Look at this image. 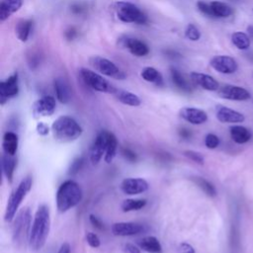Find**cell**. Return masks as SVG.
Returning a JSON list of instances; mask_svg holds the SVG:
<instances>
[{"label":"cell","instance_id":"cell-3","mask_svg":"<svg viewBox=\"0 0 253 253\" xmlns=\"http://www.w3.org/2000/svg\"><path fill=\"white\" fill-rule=\"evenodd\" d=\"M52 132L56 141L70 142L76 141L83 133L81 126L69 116L58 117L52 125Z\"/></svg>","mask_w":253,"mask_h":253},{"label":"cell","instance_id":"cell-7","mask_svg":"<svg viewBox=\"0 0 253 253\" xmlns=\"http://www.w3.org/2000/svg\"><path fill=\"white\" fill-rule=\"evenodd\" d=\"M80 77L82 78L83 82L86 84L88 87L91 89L101 92V93H108V94H114L117 90L116 87H114L112 84L106 80L101 74L87 69V68H81L79 70Z\"/></svg>","mask_w":253,"mask_h":253},{"label":"cell","instance_id":"cell-47","mask_svg":"<svg viewBox=\"0 0 253 253\" xmlns=\"http://www.w3.org/2000/svg\"><path fill=\"white\" fill-rule=\"evenodd\" d=\"M85 10H86L85 6L82 5L81 3H74L73 5H71V12L73 14H76V15L82 14Z\"/></svg>","mask_w":253,"mask_h":253},{"label":"cell","instance_id":"cell-14","mask_svg":"<svg viewBox=\"0 0 253 253\" xmlns=\"http://www.w3.org/2000/svg\"><path fill=\"white\" fill-rule=\"evenodd\" d=\"M149 188L147 181L143 178H126L121 183V190L124 194L134 196L146 192Z\"/></svg>","mask_w":253,"mask_h":253},{"label":"cell","instance_id":"cell-12","mask_svg":"<svg viewBox=\"0 0 253 253\" xmlns=\"http://www.w3.org/2000/svg\"><path fill=\"white\" fill-rule=\"evenodd\" d=\"M219 95L224 99L231 101H246L251 97L249 91L245 88L230 84L220 87Z\"/></svg>","mask_w":253,"mask_h":253},{"label":"cell","instance_id":"cell-46","mask_svg":"<svg viewBox=\"0 0 253 253\" xmlns=\"http://www.w3.org/2000/svg\"><path fill=\"white\" fill-rule=\"evenodd\" d=\"M89 221H90V223L92 224V225H94L96 228H98V229H100V230L104 229V225L102 224V222H101L96 216L90 215V216H89Z\"/></svg>","mask_w":253,"mask_h":253},{"label":"cell","instance_id":"cell-19","mask_svg":"<svg viewBox=\"0 0 253 253\" xmlns=\"http://www.w3.org/2000/svg\"><path fill=\"white\" fill-rule=\"evenodd\" d=\"M121 41H122V45L125 48H127L133 56L141 57V56H145L149 54L148 46L144 42H142L137 38L125 37Z\"/></svg>","mask_w":253,"mask_h":253},{"label":"cell","instance_id":"cell-26","mask_svg":"<svg viewBox=\"0 0 253 253\" xmlns=\"http://www.w3.org/2000/svg\"><path fill=\"white\" fill-rule=\"evenodd\" d=\"M139 246L146 253H161L162 246L155 236H145L139 241Z\"/></svg>","mask_w":253,"mask_h":253},{"label":"cell","instance_id":"cell-41","mask_svg":"<svg viewBox=\"0 0 253 253\" xmlns=\"http://www.w3.org/2000/svg\"><path fill=\"white\" fill-rule=\"evenodd\" d=\"M121 152H122L123 156H124L127 160H129V161H131V162H136L137 159H138L137 154H136L132 149H130V148H128V147H123V148L121 149Z\"/></svg>","mask_w":253,"mask_h":253},{"label":"cell","instance_id":"cell-21","mask_svg":"<svg viewBox=\"0 0 253 253\" xmlns=\"http://www.w3.org/2000/svg\"><path fill=\"white\" fill-rule=\"evenodd\" d=\"M23 0H1L0 3V21H6L11 15L20 10Z\"/></svg>","mask_w":253,"mask_h":253},{"label":"cell","instance_id":"cell-35","mask_svg":"<svg viewBox=\"0 0 253 253\" xmlns=\"http://www.w3.org/2000/svg\"><path fill=\"white\" fill-rule=\"evenodd\" d=\"M185 37L192 42H197L201 38V32L194 24H188L185 29Z\"/></svg>","mask_w":253,"mask_h":253},{"label":"cell","instance_id":"cell-50","mask_svg":"<svg viewBox=\"0 0 253 253\" xmlns=\"http://www.w3.org/2000/svg\"><path fill=\"white\" fill-rule=\"evenodd\" d=\"M168 57H171V58H177V57H181V55L173 50H167L163 52Z\"/></svg>","mask_w":253,"mask_h":253},{"label":"cell","instance_id":"cell-24","mask_svg":"<svg viewBox=\"0 0 253 253\" xmlns=\"http://www.w3.org/2000/svg\"><path fill=\"white\" fill-rule=\"evenodd\" d=\"M113 95L117 98V100L119 102H121L122 104L127 105V106L138 107L141 104V98L137 94H135L133 92H130V91H127V90L117 89L116 92Z\"/></svg>","mask_w":253,"mask_h":253},{"label":"cell","instance_id":"cell-18","mask_svg":"<svg viewBox=\"0 0 253 253\" xmlns=\"http://www.w3.org/2000/svg\"><path fill=\"white\" fill-rule=\"evenodd\" d=\"M54 88L56 99L61 104H67L72 97V90L69 82L63 77H56L54 80Z\"/></svg>","mask_w":253,"mask_h":253},{"label":"cell","instance_id":"cell-38","mask_svg":"<svg viewBox=\"0 0 253 253\" xmlns=\"http://www.w3.org/2000/svg\"><path fill=\"white\" fill-rule=\"evenodd\" d=\"M184 155L186 157H188L190 160L194 161L195 163L203 165L204 162H205V158L200 152H197V151H194V150H185Z\"/></svg>","mask_w":253,"mask_h":253},{"label":"cell","instance_id":"cell-27","mask_svg":"<svg viewBox=\"0 0 253 253\" xmlns=\"http://www.w3.org/2000/svg\"><path fill=\"white\" fill-rule=\"evenodd\" d=\"M32 28H33V20L22 19L18 21V23L15 26V33L17 38L23 43L27 42L30 37Z\"/></svg>","mask_w":253,"mask_h":253},{"label":"cell","instance_id":"cell-6","mask_svg":"<svg viewBox=\"0 0 253 253\" xmlns=\"http://www.w3.org/2000/svg\"><path fill=\"white\" fill-rule=\"evenodd\" d=\"M118 19L124 23H136L143 25L147 22L146 14L136 4L128 1H119L115 4Z\"/></svg>","mask_w":253,"mask_h":253},{"label":"cell","instance_id":"cell-23","mask_svg":"<svg viewBox=\"0 0 253 253\" xmlns=\"http://www.w3.org/2000/svg\"><path fill=\"white\" fill-rule=\"evenodd\" d=\"M18 144H19V139L16 133L9 131L4 134L3 141H2V147H3L4 153L15 156L18 149Z\"/></svg>","mask_w":253,"mask_h":253},{"label":"cell","instance_id":"cell-49","mask_svg":"<svg viewBox=\"0 0 253 253\" xmlns=\"http://www.w3.org/2000/svg\"><path fill=\"white\" fill-rule=\"evenodd\" d=\"M57 253H71V248L68 242H64L60 245Z\"/></svg>","mask_w":253,"mask_h":253},{"label":"cell","instance_id":"cell-32","mask_svg":"<svg viewBox=\"0 0 253 253\" xmlns=\"http://www.w3.org/2000/svg\"><path fill=\"white\" fill-rule=\"evenodd\" d=\"M146 206V200L144 199H127L121 204V209L125 213L140 211Z\"/></svg>","mask_w":253,"mask_h":253},{"label":"cell","instance_id":"cell-2","mask_svg":"<svg viewBox=\"0 0 253 253\" xmlns=\"http://www.w3.org/2000/svg\"><path fill=\"white\" fill-rule=\"evenodd\" d=\"M83 198V191L81 186L73 181H64L57 189L56 195V202L57 211L61 214L68 212L72 208L76 207Z\"/></svg>","mask_w":253,"mask_h":253},{"label":"cell","instance_id":"cell-42","mask_svg":"<svg viewBox=\"0 0 253 253\" xmlns=\"http://www.w3.org/2000/svg\"><path fill=\"white\" fill-rule=\"evenodd\" d=\"M83 163L82 158H77L76 160H74L70 166V169H69V173L70 174H74L76 172H78V170L81 168V165Z\"/></svg>","mask_w":253,"mask_h":253},{"label":"cell","instance_id":"cell-17","mask_svg":"<svg viewBox=\"0 0 253 253\" xmlns=\"http://www.w3.org/2000/svg\"><path fill=\"white\" fill-rule=\"evenodd\" d=\"M179 115L184 121L192 125H203L208 121L207 113L202 109H198L194 107L182 108L179 111Z\"/></svg>","mask_w":253,"mask_h":253},{"label":"cell","instance_id":"cell-40","mask_svg":"<svg viewBox=\"0 0 253 253\" xmlns=\"http://www.w3.org/2000/svg\"><path fill=\"white\" fill-rule=\"evenodd\" d=\"M40 55L39 54H35L32 53V55H30L28 56V64L30 66L31 69H36L39 64H40Z\"/></svg>","mask_w":253,"mask_h":253},{"label":"cell","instance_id":"cell-31","mask_svg":"<svg viewBox=\"0 0 253 253\" xmlns=\"http://www.w3.org/2000/svg\"><path fill=\"white\" fill-rule=\"evenodd\" d=\"M117 150H118L117 138L113 133H109L106 152L104 155V160L106 163H111L114 160V158L116 157V154H117Z\"/></svg>","mask_w":253,"mask_h":253},{"label":"cell","instance_id":"cell-39","mask_svg":"<svg viewBox=\"0 0 253 253\" xmlns=\"http://www.w3.org/2000/svg\"><path fill=\"white\" fill-rule=\"evenodd\" d=\"M85 238H86V242L89 244L90 247H92V248L100 247L101 240H100L99 236L96 233H94L92 231H89V232L86 233Z\"/></svg>","mask_w":253,"mask_h":253},{"label":"cell","instance_id":"cell-4","mask_svg":"<svg viewBox=\"0 0 253 253\" xmlns=\"http://www.w3.org/2000/svg\"><path fill=\"white\" fill-rule=\"evenodd\" d=\"M33 186V179L31 176H26L21 180V182L18 184V186L14 189L12 194L10 195L7 206H6V211L4 215V220L7 223L12 222L16 215L17 212L23 202V200L26 198L27 194L31 191Z\"/></svg>","mask_w":253,"mask_h":253},{"label":"cell","instance_id":"cell-43","mask_svg":"<svg viewBox=\"0 0 253 253\" xmlns=\"http://www.w3.org/2000/svg\"><path fill=\"white\" fill-rule=\"evenodd\" d=\"M37 132L40 136H47L49 133H50V128L48 125H46L45 123L43 122H40L38 123L37 125Z\"/></svg>","mask_w":253,"mask_h":253},{"label":"cell","instance_id":"cell-11","mask_svg":"<svg viewBox=\"0 0 253 253\" xmlns=\"http://www.w3.org/2000/svg\"><path fill=\"white\" fill-rule=\"evenodd\" d=\"M210 65L216 71L223 73V74L234 73L238 68L237 61L233 57L228 56H214L210 61Z\"/></svg>","mask_w":253,"mask_h":253},{"label":"cell","instance_id":"cell-16","mask_svg":"<svg viewBox=\"0 0 253 253\" xmlns=\"http://www.w3.org/2000/svg\"><path fill=\"white\" fill-rule=\"evenodd\" d=\"M190 78L194 84L205 90L217 91L220 89L219 82L209 74L193 71L190 73Z\"/></svg>","mask_w":253,"mask_h":253},{"label":"cell","instance_id":"cell-8","mask_svg":"<svg viewBox=\"0 0 253 253\" xmlns=\"http://www.w3.org/2000/svg\"><path fill=\"white\" fill-rule=\"evenodd\" d=\"M89 63L95 68V70L108 77L118 80H124L127 77L126 73L121 70L113 61L103 56H93L89 58Z\"/></svg>","mask_w":253,"mask_h":253},{"label":"cell","instance_id":"cell-48","mask_svg":"<svg viewBox=\"0 0 253 253\" xmlns=\"http://www.w3.org/2000/svg\"><path fill=\"white\" fill-rule=\"evenodd\" d=\"M64 36H65V38H66L68 41H72V40L75 39L76 36H77V30H76L74 27H69V28L65 31Z\"/></svg>","mask_w":253,"mask_h":253},{"label":"cell","instance_id":"cell-29","mask_svg":"<svg viewBox=\"0 0 253 253\" xmlns=\"http://www.w3.org/2000/svg\"><path fill=\"white\" fill-rule=\"evenodd\" d=\"M170 76H171L173 84L178 89H180L183 92H187V93L192 91L191 85L177 68L170 67Z\"/></svg>","mask_w":253,"mask_h":253},{"label":"cell","instance_id":"cell-20","mask_svg":"<svg viewBox=\"0 0 253 253\" xmlns=\"http://www.w3.org/2000/svg\"><path fill=\"white\" fill-rule=\"evenodd\" d=\"M217 119L222 123H242L245 120L243 114L225 106H218L216 110Z\"/></svg>","mask_w":253,"mask_h":253},{"label":"cell","instance_id":"cell-45","mask_svg":"<svg viewBox=\"0 0 253 253\" xmlns=\"http://www.w3.org/2000/svg\"><path fill=\"white\" fill-rule=\"evenodd\" d=\"M179 253H195V249L191 244L183 242L179 246Z\"/></svg>","mask_w":253,"mask_h":253},{"label":"cell","instance_id":"cell-22","mask_svg":"<svg viewBox=\"0 0 253 253\" xmlns=\"http://www.w3.org/2000/svg\"><path fill=\"white\" fill-rule=\"evenodd\" d=\"M229 133H230V137H231L232 141L238 144L246 143L252 138L251 132L247 128H245L243 126H239V125H234L232 127H230Z\"/></svg>","mask_w":253,"mask_h":253},{"label":"cell","instance_id":"cell-1","mask_svg":"<svg viewBox=\"0 0 253 253\" xmlns=\"http://www.w3.org/2000/svg\"><path fill=\"white\" fill-rule=\"evenodd\" d=\"M51 230V214L47 205H41L34 216L29 246L33 251L41 250L48 239Z\"/></svg>","mask_w":253,"mask_h":253},{"label":"cell","instance_id":"cell-5","mask_svg":"<svg viewBox=\"0 0 253 253\" xmlns=\"http://www.w3.org/2000/svg\"><path fill=\"white\" fill-rule=\"evenodd\" d=\"M32 224V214L29 208L23 209L16 215L12 227V237L17 245H23L25 242L29 243Z\"/></svg>","mask_w":253,"mask_h":253},{"label":"cell","instance_id":"cell-13","mask_svg":"<svg viewBox=\"0 0 253 253\" xmlns=\"http://www.w3.org/2000/svg\"><path fill=\"white\" fill-rule=\"evenodd\" d=\"M56 102L53 96H44L38 99L32 107L35 117H50L56 112Z\"/></svg>","mask_w":253,"mask_h":253},{"label":"cell","instance_id":"cell-33","mask_svg":"<svg viewBox=\"0 0 253 253\" xmlns=\"http://www.w3.org/2000/svg\"><path fill=\"white\" fill-rule=\"evenodd\" d=\"M231 42L238 50H241V51L248 50L250 47V39L243 32L233 33L231 35Z\"/></svg>","mask_w":253,"mask_h":253},{"label":"cell","instance_id":"cell-28","mask_svg":"<svg viewBox=\"0 0 253 253\" xmlns=\"http://www.w3.org/2000/svg\"><path fill=\"white\" fill-rule=\"evenodd\" d=\"M141 76L146 82L154 83L155 85H157V86H162L163 85V77H162L161 73L156 68H154L152 66L144 67L141 72Z\"/></svg>","mask_w":253,"mask_h":253},{"label":"cell","instance_id":"cell-34","mask_svg":"<svg viewBox=\"0 0 253 253\" xmlns=\"http://www.w3.org/2000/svg\"><path fill=\"white\" fill-rule=\"evenodd\" d=\"M193 181L197 184L199 188L203 190V192L210 196V197H216L217 196V189L216 187L208 180L202 178V177H194Z\"/></svg>","mask_w":253,"mask_h":253},{"label":"cell","instance_id":"cell-15","mask_svg":"<svg viewBox=\"0 0 253 253\" xmlns=\"http://www.w3.org/2000/svg\"><path fill=\"white\" fill-rule=\"evenodd\" d=\"M144 230L143 225L137 223H130V222H120L115 223L111 226V231L115 236H133L137 235Z\"/></svg>","mask_w":253,"mask_h":253},{"label":"cell","instance_id":"cell-25","mask_svg":"<svg viewBox=\"0 0 253 253\" xmlns=\"http://www.w3.org/2000/svg\"><path fill=\"white\" fill-rule=\"evenodd\" d=\"M1 166H2V172L6 177L8 182L13 181V176L15 172L16 167V159L14 155H9L4 153L1 157Z\"/></svg>","mask_w":253,"mask_h":253},{"label":"cell","instance_id":"cell-9","mask_svg":"<svg viewBox=\"0 0 253 253\" xmlns=\"http://www.w3.org/2000/svg\"><path fill=\"white\" fill-rule=\"evenodd\" d=\"M19 93V76L14 72L4 81L0 82V104L4 105L9 99L14 98Z\"/></svg>","mask_w":253,"mask_h":253},{"label":"cell","instance_id":"cell-44","mask_svg":"<svg viewBox=\"0 0 253 253\" xmlns=\"http://www.w3.org/2000/svg\"><path fill=\"white\" fill-rule=\"evenodd\" d=\"M123 253H141V250L135 244L126 243L123 247Z\"/></svg>","mask_w":253,"mask_h":253},{"label":"cell","instance_id":"cell-36","mask_svg":"<svg viewBox=\"0 0 253 253\" xmlns=\"http://www.w3.org/2000/svg\"><path fill=\"white\" fill-rule=\"evenodd\" d=\"M197 7H198L199 11L201 13H203L204 15H206L210 18H215L214 13H213V9H212L210 3L205 2V1H203V0H200V1L197 2Z\"/></svg>","mask_w":253,"mask_h":253},{"label":"cell","instance_id":"cell-51","mask_svg":"<svg viewBox=\"0 0 253 253\" xmlns=\"http://www.w3.org/2000/svg\"><path fill=\"white\" fill-rule=\"evenodd\" d=\"M252 11H253V10H252Z\"/></svg>","mask_w":253,"mask_h":253},{"label":"cell","instance_id":"cell-10","mask_svg":"<svg viewBox=\"0 0 253 253\" xmlns=\"http://www.w3.org/2000/svg\"><path fill=\"white\" fill-rule=\"evenodd\" d=\"M109 133L110 132H108V131H101L97 135L96 139L94 140V141L90 147L89 159H90L91 163L94 165L98 164L105 155Z\"/></svg>","mask_w":253,"mask_h":253},{"label":"cell","instance_id":"cell-37","mask_svg":"<svg viewBox=\"0 0 253 253\" xmlns=\"http://www.w3.org/2000/svg\"><path fill=\"white\" fill-rule=\"evenodd\" d=\"M220 144V139L215 134H208L205 138V145L209 149H215Z\"/></svg>","mask_w":253,"mask_h":253},{"label":"cell","instance_id":"cell-30","mask_svg":"<svg viewBox=\"0 0 253 253\" xmlns=\"http://www.w3.org/2000/svg\"><path fill=\"white\" fill-rule=\"evenodd\" d=\"M211 7L213 9V13L215 19L217 18H227L233 14V9L231 6L225 2L221 1H212L210 2Z\"/></svg>","mask_w":253,"mask_h":253}]
</instances>
